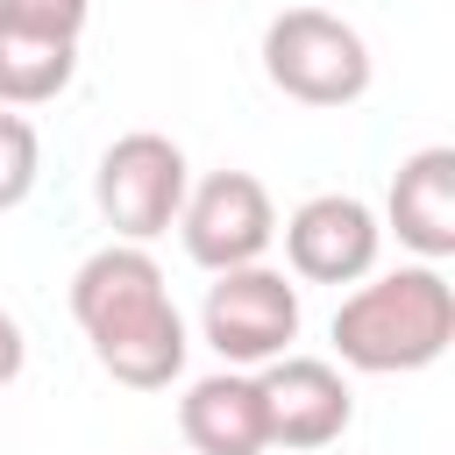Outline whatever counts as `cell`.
<instances>
[{
  "instance_id": "5b68a950",
  "label": "cell",
  "mask_w": 455,
  "mask_h": 455,
  "mask_svg": "<svg viewBox=\"0 0 455 455\" xmlns=\"http://www.w3.org/2000/svg\"><path fill=\"white\" fill-rule=\"evenodd\" d=\"M185 185H192L185 149L171 135H156V128H135V135L107 142V156L92 171V206L114 228V242H156L178 220Z\"/></svg>"
},
{
  "instance_id": "5bb4252c",
  "label": "cell",
  "mask_w": 455,
  "mask_h": 455,
  "mask_svg": "<svg viewBox=\"0 0 455 455\" xmlns=\"http://www.w3.org/2000/svg\"><path fill=\"white\" fill-rule=\"evenodd\" d=\"M21 363H28L21 320H14V313H0V384H14V377H21Z\"/></svg>"
},
{
  "instance_id": "3957f363",
  "label": "cell",
  "mask_w": 455,
  "mask_h": 455,
  "mask_svg": "<svg viewBox=\"0 0 455 455\" xmlns=\"http://www.w3.org/2000/svg\"><path fill=\"white\" fill-rule=\"evenodd\" d=\"M263 78L299 107H348L370 92V43L327 7H284L263 28Z\"/></svg>"
},
{
  "instance_id": "7c38bea8",
  "label": "cell",
  "mask_w": 455,
  "mask_h": 455,
  "mask_svg": "<svg viewBox=\"0 0 455 455\" xmlns=\"http://www.w3.org/2000/svg\"><path fill=\"white\" fill-rule=\"evenodd\" d=\"M36 178H43V142H36V128H28L14 107H0V213H14V206L36 192Z\"/></svg>"
},
{
  "instance_id": "30bf717a",
  "label": "cell",
  "mask_w": 455,
  "mask_h": 455,
  "mask_svg": "<svg viewBox=\"0 0 455 455\" xmlns=\"http://www.w3.org/2000/svg\"><path fill=\"white\" fill-rule=\"evenodd\" d=\"M178 434H185L192 455H263L270 434H263L256 377H249V370H213V377L185 384V398H178Z\"/></svg>"
},
{
  "instance_id": "277c9868",
  "label": "cell",
  "mask_w": 455,
  "mask_h": 455,
  "mask_svg": "<svg viewBox=\"0 0 455 455\" xmlns=\"http://www.w3.org/2000/svg\"><path fill=\"white\" fill-rule=\"evenodd\" d=\"M199 334L228 370H263L270 355H284L299 341V284L270 263L213 270L206 306H199Z\"/></svg>"
},
{
  "instance_id": "52a82bcc",
  "label": "cell",
  "mask_w": 455,
  "mask_h": 455,
  "mask_svg": "<svg viewBox=\"0 0 455 455\" xmlns=\"http://www.w3.org/2000/svg\"><path fill=\"white\" fill-rule=\"evenodd\" d=\"M256 398H263V434L270 448H327L348 434L355 419V398H348V377L327 363V355H270L256 370Z\"/></svg>"
},
{
  "instance_id": "8992f818",
  "label": "cell",
  "mask_w": 455,
  "mask_h": 455,
  "mask_svg": "<svg viewBox=\"0 0 455 455\" xmlns=\"http://www.w3.org/2000/svg\"><path fill=\"white\" fill-rule=\"evenodd\" d=\"M171 228L185 235V256L199 270H235V263H263V249L277 242V206L256 171H206L199 185H185Z\"/></svg>"
},
{
  "instance_id": "8fae6325",
  "label": "cell",
  "mask_w": 455,
  "mask_h": 455,
  "mask_svg": "<svg viewBox=\"0 0 455 455\" xmlns=\"http://www.w3.org/2000/svg\"><path fill=\"white\" fill-rule=\"evenodd\" d=\"M71 71H78V43L0 28V107H43L71 85Z\"/></svg>"
},
{
  "instance_id": "7a4b0ae2",
  "label": "cell",
  "mask_w": 455,
  "mask_h": 455,
  "mask_svg": "<svg viewBox=\"0 0 455 455\" xmlns=\"http://www.w3.org/2000/svg\"><path fill=\"white\" fill-rule=\"evenodd\" d=\"M455 341V284L441 263H398L384 277H355L334 306V348L363 377H405L441 363Z\"/></svg>"
},
{
  "instance_id": "6da1fadb",
  "label": "cell",
  "mask_w": 455,
  "mask_h": 455,
  "mask_svg": "<svg viewBox=\"0 0 455 455\" xmlns=\"http://www.w3.org/2000/svg\"><path fill=\"white\" fill-rule=\"evenodd\" d=\"M71 320L92 341V363L128 391H164L185 370V313L171 306V284L142 242H107L71 277Z\"/></svg>"
},
{
  "instance_id": "4fadbf2b",
  "label": "cell",
  "mask_w": 455,
  "mask_h": 455,
  "mask_svg": "<svg viewBox=\"0 0 455 455\" xmlns=\"http://www.w3.org/2000/svg\"><path fill=\"white\" fill-rule=\"evenodd\" d=\"M85 14H92V0H0V28L57 36V43H78L85 36Z\"/></svg>"
},
{
  "instance_id": "ba28073f",
  "label": "cell",
  "mask_w": 455,
  "mask_h": 455,
  "mask_svg": "<svg viewBox=\"0 0 455 455\" xmlns=\"http://www.w3.org/2000/svg\"><path fill=\"white\" fill-rule=\"evenodd\" d=\"M277 235H284L291 277L306 284H355L377 270V249H384V220L355 192H313L306 206H291Z\"/></svg>"
},
{
  "instance_id": "9c48e42d",
  "label": "cell",
  "mask_w": 455,
  "mask_h": 455,
  "mask_svg": "<svg viewBox=\"0 0 455 455\" xmlns=\"http://www.w3.org/2000/svg\"><path fill=\"white\" fill-rule=\"evenodd\" d=\"M384 228L419 256V263H448L455 256V149L427 142L391 171L384 192Z\"/></svg>"
}]
</instances>
